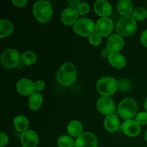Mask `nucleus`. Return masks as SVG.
Wrapping results in <instances>:
<instances>
[{
  "instance_id": "nucleus-7",
  "label": "nucleus",
  "mask_w": 147,
  "mask_h": 147,
  "mask_svg": "<svg viewBox=\"0 0 147 147\" xmlns=\"http://www.w3.org/2000/svg\"><path fill=\"white\" fill-rule=\"evenodd\" d=\"M21 60V55L15 49H7L2 53L1 63L5 68L12 69L17 67Z\"/></svg>"
},
{
  "instance_id": "nucleus-36",
  "label": "nucleus",
  "mask_w": 147,
  "mask_h": 147,
  "mask_svg": "<svg viewBox=\"0 0 147 147\" xmlns=\"http://www.w3.org/2000/svg\"><path fill=\"white\" fill-rule=\"evenodd\" d=\"M102 55L103 56V57H109V55H111V53H109V50H108L107 48H105L103 49V50H102Z\"/></svg>"
},
{
  "instance_id": "nucleus-23",
  "label": "nucleus",
  "mask_w": 147,
  "mask_h": 147,
  "mask_svg": "<svg viewBox=\"0 0 147 147\" xmlns=\"http://www.w3.org/2000/svg\"><path fill=\"white\" fill-rule=\"evenodd\" d=\"M43 102V98L40 93H34L29 98V108L32 111H37L41 107Z\"/></svg>"
},
{
  "instance_id": "nucleus-21",
  "label": "nucleus",
  "mask_w": 147,
  "mask_h": 147,
  "mask_svg": "<svg viewBox=\"0 0 147 147\" xmlns=\"http://www.w3.org/2000/svg\"><path fill=\"white\" fill-rule=\"evenodd\" d=\"M133 4L129 0H121L117 3V9L119 12L123 16L130 15L133 11Z\"/></svg>"
},
{
  "instance_id": "nucleus-11",
  "label": "nucleus",
  "mask_w": 147,
  "mask_h": 147,
  "mask_svg": "<svg viewBox=\"0 0 147 147\" xmlns=\"http://www.w3.org/2000/svg\"><path fill=\"white\" fill-rule=\"evenodd\" d=\"M17 92L24 96H32L36 91L34 82L27 78L20 79L16 84Z\"/></svg>"
},
{
  "instance_id": "nucleus-32",
  "label": "nucleus",
  "mask_w": 147,
  "mask_h": 147,
  "mask_svg": "<svg viewBox=\"0 0 147 147\" xmlns=\"http://www.w3.org/2000/svg\"><path fill=\"white\" fill-rule=\"evenodd\" d=\"M34 85H35V89L37 91H41V90H44V88H45V83L42 80H37L34 83Z\"/></svg>"
},
{
  "instance_id": "nucleus-6",
  "label": "nucleus",
  "mask_w": 147,
  "mask_h": 147,
  "mask_svg": "<svg viewBox=\"0 0 147 147\" xmlns=\"http://www.w3.org/2000/svg\"><path fill=\"white\" fill-rule=\"evenodd\" d=\"M73 30L76 34L82 37H90L91 34L95 33L96 25L91 19L83 17L78 19V20L73 25Z\"/></svg>"
},
{
  "instance_id": "nucleus-28",
  "label": "nucleus",
  "mask_w": 147,
  "mask_h": 147,
  "mask_svg": "<svg viewBox=\"0 0 147 147\" xmlns=\"http://www.w3.org/2000/svg\"><path fill=\"white\" fill-rule=\"evenodd\" d=\"M136 121L139 125H145L147 123V112H140L136 116Z\"/></svg>"
},
{
  "instance_id": "nucleus-8",
  "label": "nucleus",
  "mask_w": 147,
  "mask_h": 147,
  "mask_svg": "<svg viewBox=\"0 0 147 147\" xmlns=\"http://www.w3.org/2000/svg\"><path fill=\"white\" fill-rule=\"evenodd\" d=\"M98 143V138L94 134L86 132L76 138L74 147H97Z\"/></svg>"
},
{
  "instance_id": "nucleus-13",
  "label": "nucleus",
  "mask_w": 147,
  "mask_h": 147,
  "mask_svg": "<svg viewBox=\"0 0 147 147\" xmlns=\"http://www.w3.org/2000/svg\"><path fill=\"white\" fill-rule=\"evenodd\" d=\"M20 142L23 147H37L39 143V136L34 131L27 130L22 133Z\"/></svg>"
},
{
  "instance_id": "nucleus-14",
  "label": "nucleus",
  "mask_w": 147,
  "mask_h": 147,
  "mask_svg": "<svg viewBox=\"0 0 147 147\" xmlns=\"http://www.w3.org/2000/svg\"><path fill=\"white\" fill-rule=\"evenodd\" d=\"M121 129L123 133L130 137H136L141 133V126L136 121L126 120L122 123Z\"/></svg>"
},
{
  "instance_id": "nucleus-1",
  "label": "nucleus",
  "mask_w": 147,
  "mask_h": 147,
  "mask_svg": "<svg viewBox=\"0 0 147 147\" xmlns=\"http://www.w3.org/2000/svg\"><path fill=\"white\" fill-rule=\"evenodd\" d=\"M77 78V70L73 63H65L59 68L56 74V80L63 86H70L76 82Z\"/></svg>"
},
{
  "instance_id": "nucleus-10",
  "label": "nucleus",
  "mask_w": 147,
  "mask_h": 147,
  "mask_svg": "<svg viewBox=\"0 0 147 147\" xmlns=\"http://www.w3.org/2000/svg\"><path fill=\"white\" fill-rule=\"evenodd\" d=\"M113 30V22L109 17H101L96 24V33L100 37H108Z\"/></svg>"
},
{
  "instance_id": "nucleus-15",
  "label": "nucleus",
  "mask_w": 147,
  "mask_h": 147,
  "mask_svg": "<svg viewBox=\"0 0 147 147\" xmlns=\"http://www.w3.org/2000/svg\"><path fill=\"white\" fill-rule=\"evenodd\" d=\"M79 13L78 9L74 7H69L65 9L61 14V20L65 25H74L78 20Z\"/></svg>"
},
{
  "instance_id": "nucleus-18",
  "label": "nucleus",
  "mask_w": 147,
  "mask_h": 147,
  "mask_svg": "<svg viewBox=\"0 0 147 147\" xmlns=\"http://www.w3.org/2000/svg\"><path fill=\"white\" fill-rule=\"evenodd\" d=\"M83 127L82 123L78 120H73L67 125V131L69 135L73 137H78L82 134Z\"/></svg>"
},
{
  "instance_id": "nucleus-9",
  "label": "nucleus",
  "mask_w": 147,
  "mask_h": 147,
  "mask_svg": "<svg viewBox=\"0 0 147 147\" xmlns=\"http://www.w3.org/2000/svg\"><path fill=\"white\" fill-rule=\"evenodd\" d=\"M96 108L102 114L110 116L113 114L115 111V103L111 98L102 96L98 100Z\"/></svg>"
},
{
  "instance_id": "nucleus-30",
  "label": "nucleus",
  "mask_w": 147,
  "mask_h": 147,
  "mask_svg": "<svg viewBox=\"0 0 147 147\" xmlns=\"http://www.w3.org/2000/svg\"><path fill=\"white\" fill-rule=\"evenodd\" d=\"M130 87V83L126 79H120L118 82V88L122 90H129Z\"/></svg>"
},
{
  "instance_id": "nucleus-4",
  "label": "nucleus",
  "mask_w": 147,
  "mask_h": 147,
  "mask_svg": "<svg viewBox=\"0 0 147 147\" xmlns=\"http://www.w3.org/2000/svg\"><path fill=\"white\" fill-rule=\"evenodd\" d=\"M96 88L100 95L109 97L114 94L117 90L118 82L113 78L103 76L98 80Z\"/></svg>"
},
{
  "instance_id": "nucleus-38",
  "label": "nucleus",
  "mask_w": 147,
  "mask_h": 147,
  "mask_svg": "<svg viewBox=\"0 0 147 147\" xmlns=\"http://www.w3.org/2000/svg\"><path fill=\"white\" fill-rule=\"evenodd\" d=\"M144 139H145V141L147 142V130L146 131V132H145V134H144Z\"/></svg>"
},
{
  "instance_id": "nucleus-25",
  "label": "nucleus",
  "mask_w": 147,
  "mask_h": 147,
  "mask_svg": "<svg viewBox=\"0 0 147 147\" xmlns=\"http://www.w3.org/2000/svg\"><path fill=\"white\" fill-rule=\"evenodd\" d=\"M57 146L59 147H74L75 142L71 136L63 135L57 139Z\"/></svg>"
},
{
  "instance_id": "nucleus-19",
  "label": "nucleus",
  "mask_w": 147,
  "mask_h": 147,
  "mask_svg": "<svg viewBox=\"0 0 147 147\" xmlns=\"http://www.w3.org/2000/svg\"><path fill=\"white\" fill-rule=\"evenodd\" d=\"M119 118L115 115H110L106 118L104 121V126L108 131L113 133V132L116 131L119 127Z\"/></svg>"
},
{
  "instance_id": "nucleus-29",
  "label": "nucleus",
  "mask_w": 147,
  "mask_h": 147,
  "mask_svg": "<svg viewBox=\"0 0 147 147\" xmlns=\"http://www.w3.org/2000/svg\"><path fill=\"white\" fill-rule=\"evenodd\" d=\"M89 42L94 46H98L101 42V37L98 33H93L89 37Z\"/></svg>"
},
{
  "instance_id": "nucleus-31",
  "label": "nucleus",
  "mask_w": 147,
  "mask_h": 147,
  "mask_svg": "<svg viewBox=\"0 0 147 147\" xmlns=\"http://www.w3.org/2000/svg\"><path fill=\"white\" fill-rule=\"evenodd\" d=\"M1 140H0V146L4 147L8 144L9 138L8 136L4 132H1Z\"/></svg>"
},
{
  "instance_id": "nucleus-12",
  "label": "nucleus",
  "mask_w": 147,
  "mask_h": 147,
  "mask_svg": "<svg viewBox=\"0 0 147 147\" xmlns=\"http://www.w3.org/2000/svg\"><path fill=\"white\" fill-rule=\"evenodd\" d=\"M106 46V48L110 53H118L123 49L124 46V40L119 34H112L108 39Z\"/></svg>"
},
{
  "instance_id": "nucleus-39",
  "label": "nucleus",
  "mask_w": 147,
  "mask_h": 147,
  "mask_svg": "<svg viewBox=\"0 0 147 147\" xmlns=\"http://www.w3.org/2000/svg\"><path fill=\"white\" fill-rule=\"evenodd\" d=\"M146 6H147V3H146Z\"/></svg>"
},
{
  "instance_id": "nucleus-35",
  "label": "nucleus",
  "mask_w": 147,
  "mask_h": 147,
  "mask_svg": "<svg viewBox=\"0 0 147 147\" xmlns=\"http://www.w3.org/2000/svg\"><path fill=\"white\" fill-rule=\"evenodd\" d=\"M67 2L72 7H74V8H77L78 6L81 3L79 0H69L67 1Z\"/></svg>"
},
{
  "instance_id": "nucleus-26",
  "label": "nucleus",
  "mask_w": 147,
  "mask_h": 147,
  "mask_svg": "<svg viewBox=\"0 0 147 147\" xmlns=\"http://www.w3.org/2000/svg\"><path fill=\"white\" fill-rule=\"evenodd\" d=\"M132 16L135 20L142 21L147 17V10L144 7H138L132 12Z\"/></svg>"
},
{
  "instance_id": "nucleus-5",
  "label": "nucleus",
  "mask_w": 147,
  "mask_h": 147,
  "mask_svg": "<svg viewBox=\"0 0 147 147\" xmlns=\"http://www.w3.org/2000/svg\"><path fill=\"white\" fill-rule=\"evenodd\" d=\"M137 103L131 98H126L120 102L118 108V111L121 117L125 120L132 119L137 113Z\"/></svg>"
},
{
  "instance_id": "nucleus-17",
  "label": "nucleus",
  "mask_w": 147,
  "mask_h": 147,
  "mask_svg": "<svg viewBox=\"0 0 147 147\" xmlns=\"http://www.w3.org/2000/svg\"><path fill=\"white\" fill-rule=\"evenodd\" d=\"M108 60L112 66L118 69L123 68L126 65V60L125 57L119 53H111L109 57H108Z\"/></svg>"
},
{
  "instance_id": "nucleus-37",
  "label": "nucleus",
  "mask_w": 147,
  "mask_h": 147,
  "mask_svg": "<svg viewBox=\"0 0 147 147\" xmlns=\"http://www.w3.org/2000/svg\"><path fill=\"white\" fill-rule=\"evenodd\" d=\"M144 108H145V109H146V112H147V98H146V100H145V103H144Z\"/></svg>"
},
{
  "instance_id": "nucleus-34",
  "label": "nucleus",
  "mask_w": 147,
  "mask_h": 147,
  "mask_svg": "<svg viewBox=\"0 0 147 147\" xmlns=\"http://www.w3.org/2000/svg\"><path fill=\"white\" fill-rule=\"evenodd\" d=\"M12 3L18 7H23L27 4V0H12Z\"/></svg>"
},
{
  "instance_id": "nucleus-33",
  "label": "nucleus",
  "mask_w": 147,
  "mask_h": 147,
  "mask_svg": "<svg viewBox=\"0 0 147 147\" xmlns=\"http://www.w3.org/2000/svg\"><path fill=\"white\" fill-rule=\"evenodd\" d=\"M140 40L141 42L142 43V45H143L144 47H147V30H144V31L142 33L140 37Z\"/></svg>"
},
{
  "instance_id": "nucleus-2",
  "label": "nucleus",
  "mask_w": 147,
  "mask_h": 147,
  "mask_svg": "<svg viewBox=\"0 0 147 147\" xmlns=\"http://www.w3.org/2000/svg\"><path fill=\"white\" fill-rule=\"evenodd\" d=\"M32 13L37 21L41 23H46L51 19L53 7L49 1L40 0L33 4Z\"/></svg>"
},
{
  "instance_id": "nucleus-3",
  "label": "nucleus",
  "mask_w": 147,
  "mask_h": 147,
  "mask_svg": "<svg viewBox=\"0 0 147 147\" xmlns=\"http://www.w3.org/2000/svg\"><path fill=\"white\" fill-rule=\"evenodd\" d=\"M137 24L132 15L123 16L119 19L116 24V30L121 36L129 37L136 32Z\"/></svg>"
},
{
  "instance_id": "nucleus-27",
  "label": "nucleus",
  "mask_w": 147,
  "mask_h": 147,
  "mask_svg": "<svg viewBox=\"0 0 147 147\" xmlns=\"http://www.w3.org/2000/svg\"><path fill=\"white\" fill-rule=\"evenodd\" d=\"M76 9H78L79 14L85 15V14H88L90 11V5L86 2H81Z\"/></svg>"
},
{
  "instance_id": "nucleus-24",
  "label": "nucleus",
  "mask_w": 147,
  "mask_h": 147,
  "mask_svg": "<svg viewBox=\"0 0 147 147\" xmlns=\"http://www.w3.org/2000/svg\"><path fill=\"white\" fill-rule=\"evenodd\" d=\"M37 55L32 51H26L21 55V61L26 65H32L36 63Z\"/></svg>"
},
{
  "instance_id": "nucleus-16",
  "label": "nucleus",
  "mask_w": 147,
  "mask_h": 147,
  "mask_svg": "<svg viewBox=\"0 0 147 147\" xmlns=\"http://www.w3.org/2000/svg\"><path fill=\"white\" fill-rule=\"evenodd\" d=\"M94 11L102 17H107L111 14V4L106 0H98L94 4Z\"/></svg>"
},
{
  "instance_id": "nucleus-22",
  "label": "nucleus",
  "mask_w": 147,
  "mask_h": 147,
  "mask_svg": "<svg viewBox=\"0 0 147 147\" xmlns=\"http://www.w3.org/2000/svg\"><path fill=\"white\" fill-rule=\"evenodd\" d=\"M13 123H14V129L19 132L25 131L27 130V128L29 126L28 119L22 115H19L17 117L14 118Z\"/></svg>"
},
{
  "instance_id": "nucleus-20",
  "label": "nucleus",
  "mask_w": 147,
  "mask_h": 147,
  "mask_svg": "<svg viewBox=\"0 0 147 147\" xmlns=\"http://www.w3.org/2000/svg\"><path fill=\"white\" fill-rule=\"evenodd\" d=\"M14 30L12 22L8 20L2 19L0 20V37L4 38L11 35Z\"/></svg>"
}]
</instances>
